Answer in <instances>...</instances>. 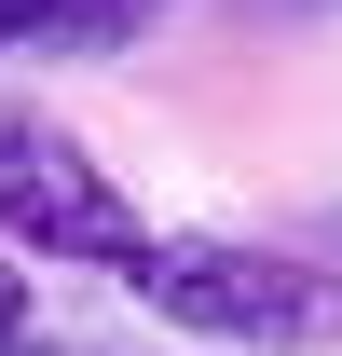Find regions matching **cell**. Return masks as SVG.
Here are the masks:
<instances>
[{
	"mask_svg": "<svg viewBox=\"0 0 342 356\" xmlns=\"http://www.w3.org/2000/svg\"><path fill=\"white\" fill-rule=\"evenodd\" d=\"M137 28H165V0H55L42 14V42H69V55H110V42H137Z\"/></svg>",
	"mask_w": 342,
	"mask_h": 356,
	"instance_id": "obj_3",
	"label": "cell"
},
{
	"mask_svg": "<svg viewBox=\"0 0 342 356\" xmlns=\"http://www.w3.org/2000/svg\"><path fill=\"white\" fill-rule=\"evenodd\" d=\"M42 14L55 0H0V42H42Z\"/></svg>",
	"mask_w": 342,
	"mask_h": 356,
	"instance_id": "obj_5",
	"label": "cell"
},
{
	"mask_svg": "<svg viewBox=\"0 0 342 356\" xmlns=\"http://www.w3.org/2000/svg\"><path fill=\"white\" fill-rule=\"evenodd\" d=\"M0 247L83 261V274H137L151 261V220L124 206V178L96 165L55 110H0Z\"/></svg>",
	"mask_w": 342,
	"mask_h": 356,
	"instance_id": "obj_2",
	"label": "cell"
},
{
	"mask_svg": "<svg viewBox=\"0 0 342 356\" xmlns=\"http://www.w3.org/2000/svg\"><path fill=\"white\" fill-rule=\"evenodd\" d=\"M329 233H342V220H329Z\"/></svg>",
	"mask_w": 342,
	"mask_h": 356,
	"instance_id": "obj_6",
	"label": "cell"
},
{
	"mask_svg": "<svg viewBox=\"0 0 342 356\" xmlns=\"http://www.w3.org/2000/svg\"><path fill=\"white\" fill-rule=\"evenodd\" d=\"M14 329H28V261L0 247V343H14Z\"/></svg>",
	"mask_w": 342,
	"mask_h": 356,
	"instance_id": "obj_4",
	"label": "cell"
},
{
	"mask_svg": "<svg viewBox=\"0 0 342 356\" xmlns=\"http://www.w3.org/2000/svg\"><path fill=\"white\" fill-rule=\"evenodd\" d=\"M178 343H233V356H301L342 343V261L301 247H247V233H151V261L124 274Z\"/></svg>",
	"mask_w": 342,
	"mask_h": 356,
	"instance_id": "obj_1",
	"label": "cell"
}]
</instances>
